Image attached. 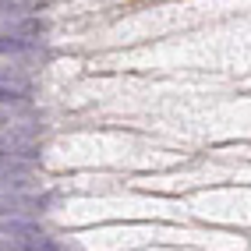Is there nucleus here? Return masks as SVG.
I'll return each mask as SVG.
<instances>
[{"label":"nucleus","mask_w":251,"mask_h":251,"mask_svg":"<svg viewBox=\"0 0 251 251\" xmlns=\"http://www.w3.org/2000/svg\"><path fill=\"white\" fill-rule=\"evenodd\" d=\"M46 198L43 195H18V191H4L0 195V216H18V212H32V209H43Z\"/></svg>","instance_id":"f257e3e1"},{"label":"nucleus","mask_w":251,"mask_h":251,"mask_svg":"<svg viewBox=\"0 0 251 251\" xmlns=\"http://www.w3.org/2000/svg\"><path fill=\"white\" fill-rule=\"evenodd\" d=\"M0 251H53L46 237H4Z\"/></svg>","instance_id":"f03ea898"},{"label":"nucleus","mask_w":251,"mask_h":251,"mask_svg":"<svg viewBox=\"0 0 251 251\" xmlns=\"http://www.w3.org/2000/svg\"><path fill=\"white\" fill-rule=\"evenodd\" d=\"M0 233H7V237H43L39 223H28V220H0Z\"/></svg>","instance_id":"7ed1b4c3"},{"label":"nucleus","mask_w":251,"mask_h":251,"mask_svg":"<svg viewBox=\"0 0 251 251\" xmlns=\"http://www.w3.org/2000/svg\"><path fill=\"white\" fill-rule=\"evenodd\" d=\"M28 99V89H18V85H4L0 81V106H22Z\"/></svg>","instance_id":"20e7f679"},{"label":"nucleus","mask_w":251,"mask_h":251,"mask_svg":"<svg viewBox=\"0 0 251 251\" xmlns=\"http://www.w3.org/2000/svg\"><path fill=\"white\" fill-rule=\"evenodd\" d=\"M32 50L28 39H18V36H0V53H25Z\"/></svg>","instance_id":"39448f33"},{"label":"nucleus","mask_w":251,"mask_h":251,"mask_svg":"<svg viewBox=\"0 0 251 251\" xmlns=\"http://www.w3.org/2000/svg\"><path fill=\"white\" fill-rule=\"evenodd\" d=\"M18 156H32V152H25V149L14 145L11 138H0V159H18Z\"/></svg>","instance_id":"423d86ee"},{"label":"nucleus","mask_w":251,"mask_h":251,"mask_svg":"<svg viewBox=\"0 0 251 251\" xmlns=\"http://www.w3.org/2000/svg\"><path fill=\"white\" fill-rule=\"evenodd\" d=\"M7 124H14V121H11V117H7L4 110H0V127H7Z\"/></svg>","instance_id":"0eeeda50"}]
</instances>
